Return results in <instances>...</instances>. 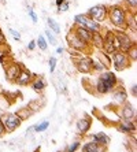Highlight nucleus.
<instances>
[{"label": "nucleus", "instance_id": "nucleus-20", "mask_svg": "<svg viewBox=\"0 0 137 152\" xmlns=\"http://www.w3.org/2000/svg\"><path fill=\"white\" fill-rule=\"evenodd\" d=\"M96 59H97L105 69H108L110 66H111V58L103 50H96Z\"/></svg>", "mask_w": 137, "mask_h": 152}, {"label": "nucleus", "instance_id": "nucleus-5", "mask_svg": "<svg viewBox=\"0 0 137 152\" xmlns=\"http://www.w3.org/2000/svg\"><path fill=\"white\" fill-rule=\"evenodd\" d=\"M110 58H111V63H113L114 69H115L116 71L125 70V69H127L130 64H132L130 59L127 58V53L122 52V51H116L113 55H110Z\"/></svg>", "mask_w": 137, "mask_h": 152}, {"label": "nucleus", "instance_id": "nucleus-34", "mask_svg": "<svg viewBox=\"0 0 137 152\" xmlns=\"http://www.w3.org/2000/svg\"><path fill=\"white\" fill-rule=\"evenodd\" d=\"M7 97H4L3 93H0V110H7L10 107V102H7Z\"/></svg>", "mask_w": 137, "mask_h": 152}, {"label": "nucleus", "instance_id": "nucleus-24", "mask_svg": "<svg viewBox=\"0 0 137 152\" xmlns=\"http://www.w3.org/2000/svg\"><path fill=\"white\" fill-rule=\"evenodd\" d=\"M47 25H48V29L52 30L55 34H59L60 33V26L53 18H47Z\"/></svg>", "mask_w": 137, "mask_h": 152}, {"label": "nucleus", "instance_id": "nucleus-6", "mask_svg": "<svg viewBox=\"0 0 137 152\" xmlns=\"http://www.w3.org/2000/svg\"><path fill=\"white\" fill-rule=\"evenodd\" d=\"M0 121L3 122V125L7 132L17 130L18 127L21 126L22 122H23V121L17 115V113H4L3 115H1V118H0Z\"/></svg>", "mask_w": 137, "mask_h": 152}, {"label": "nucleus", "instance_id": "nucleus-22", "mask_svg": "<svg viewBox=\"0 0 137 152\" xmlns=\"http://www.w3.org/2000/svg\"><path fill=\"white\" fill-rule=\"evenodd\" d=\"M85 28L89 29L92 33H95V32H103V30H104V29H103V26H102V23H99V22L93 21V19H91V18H89V21L86 22Z\"/></svg>", "mask_w": 137, "mask_h": 152}, {"label": "nucleus", "instance_id": "nucleus-39", "mask_svg": "<svg viewBox=\"0 0 137 152\" xmlns=\"http://www.w3.org/2000/svg\"><path fill=\"white\" fill-rule=\"evenodd\" d=\"M10 34L12 36V37L17 40V41H19V40H21V34H19L17 30H14V29H10Z\"/></svg>", "mask_w": 137, "mask_h": 152}, {"label": "nucleus", "instance_id": "nucleus-44", "mask_svg": "<svg viewBox=\"0 0 137 152\" xmlns=\"http://www.w3.org/2000/svg\"><path fill=\"white\" fill-rule=\"evenodd\" d=\"M63 1H66V0H56L55 3H56V6H60V4L63 3Z\"/></svg>", "mask_w": 137, "mask_h": 152}, {"label": "nucleus", "instance_id": "nucleus-33", "mask_svg": "<svg viewBox=\"0 0 137 152\" xmlns=\"http://www.w3.org/2000/svg\"><path fill=\"white\" fill-rule=\"evenodd\" d=\"M45 34H47V40H48V42H51L52 45H56V44H58V40H56V37H55V33H53L52 30L47 29V30H45Z\"/></svg>", "mask_w": 137, "mask_h": 152}, {"label": "nucleus", "instance_id": "nucleus-16", "mask_svg": "<svg viewBox=\"0 0 137 152\" xmlns=\"http://www.w3.org/2000/svg\"><path fill=\"white\" fill-rule=\"evenodd\" d=\"M91 126H92V119L88 115H85L84 118L78 119V122H77V129L80 130L81 134H85V133L91 129Z\"/></svg>", "mask_w": 137, "mask_h": 152}, {"label": "nucleus", "instance_id": "nucleus-17", "mask_svg": "<svg viewBox=\"0 0 137 152\" xmlns=\"http://www.w3.org/2000/svg\"><path fill=\"white\" fill-rule=\"evenodd\" d=\"M103 42H104V34L102 32H95L92 33V39H91V47H93L95 50H102L103 48Z\"/></svg>", "mask_w": 137, "mask_h": 152}, {"label": "nucleus", "instance_id": "nucleus-31", "mask_svg": "<svg viewBox=\"0 0 137 152\" xmlns=\"http://www.w3.org/2000/svg\"><path fill=\"white\" fill-rule=\"evenodd\" d=\"M48 126H49V122H48V121H42L41 124L36 125V126H33V127H34V132H36V133H41V132L47 130V129H48Z\"/></svg>", "mask_w": 137, "mask_h": 152}, {"label": "nucleus", "instance_id": "nucleus-36", "mask_svg": "<svg viewBox=\"0 0 137 152\" xmlns=\"http://www.w3.org/2000/svg\"><path fill=\"white\" fill-rule=\"evenodd\" d=\"M78 148H80V142L75 141V142H73V144H70L69 147H67V148H66V152H75Z\"/></svg>", "mask_w": 137, "mask_h": 152}, {"label": "nucleus", "instance_id": "nucleus-42", "mask_svg": "<svg viewBox=\"0 0 137 152\" xmlns=\"http://www.w3.org/2000/svg\"><path fill=\"white\" fill-rule=\"evenodd\" d=\"M130 92H132V95H133L134 97H136V96H137V85H136V84H134L133 86L130 88Z\"/></svg>", "mask_w": 137, "mask_h": 152}, {"label": "nucleus", "instance_id": "nucleus-35", "mask_svg": "<svg viewBox=\"0 0 137 152\" xmlns=\"http://www.w3.org/2000/svg\"><path fill=\"white\" fill-rule=\"evenodd\" d=\"M48 63H49V71H51V73H53V71H55V69H56V64H58V59H56V58H55V56L49 58Z\"/></svg>", "mask_w": 137, "mask_h": 152}, {"label": "nucleus", "instance_id": "nucleus-40", "mask_svg": "<svg viewBox=\"0 0 137 152\" xmlns=\"http://www.w3.org/2000/svg\"><path fill=\"white\" fill-rule=\"evenodd\" d=\"M6 133H7V130H6V127H4L3 122L0 121V137H1V136H4Z\"/></svg>", "mask_w": 137, "mask_h": 152}, {"label": "nucleus", "instance_id": "nucleus-11", "mask_svg": "<svg viewBox=\"0 0 137 152\" xmlns=\"http://www.w3.org/2000/svg\"><path fill=\"white\" fill-rule=\"evenodd\" d=\"M119 115L122 119H136V108L126 100L119 106Z\"/></svg>", "mask_w": 137, "mask_h": 152}, {"label": "nucleus", "instance_id": "nucleus-41", "mask_svg": "<svg viewBox=\"0 0 137 152\" xmlns=\"http://www.w3.org/2000/svg\"><path fill=\"white\" fill-rule=\"evenodd\" d=\"M34 48H36V41H34V40H32V41L29 42L28 50H29V51H33V50H34Z\"/></svg>", "mask_w": 137, "mask_h": 152}, {"label": "nucleus", "instance_id": "nucleus-26", "mask_svg": "<svg viewBox=\"0 0 137 152\" xmlns=\"http://www.w3.org/2000/svg\"><path fill=\"white\" fill-rule=\"evenodd\" d=\"M17 115L21 118L22 121H25V119H28L29 117H32V115H33V111L30 110L29 107H26V108H22V110L17 111Z\"/></svg>", "mask_w": 137, "mask_h": 152}, {"label": "nucleus", "instance_id": "nucleus-27", "mask_svg": "<svg viewBox=\"0 0 137 152\" xmlns=\"http://www.w3.org/2000/svg\"><path fill=\"white\" fill-rule=\"evenodd\" d=\"M127 58L130 59V62L133 63V62H136L137 60V45H136V42H134L133 45L129 48V51H127Z\"/></svg>", "mask_w": 137, "mask_h": 152}, {"label": "nucleus", "instance_id": "nucleus-19", "mask_svg": "<svg viewBox=\"0 0 137 152\" xmlns=\"http://www.w3.org/2000/svg\"><path fill=\"white\" fill-rule=\"evenodd\" d=\"M89 140L96 144L102 145V147H107L110 142V138L104 134V133H95V134H91L89 136Z\"/></svg>", "mask_w": 137, "mask_h": 152}, {"label": "nucleus", "instance_id": "nucleus-15", "mask_svg": "<svg viewBox=\"0 0 137 152\" xmlns=\"http://www.w3.org/2000/svg\"><path fill=\"white\" fill-rule=\"evenodd\" d=\"M113 99H114V103L115 104H118V106H121L122 103H125L127 100V95L126 92H125V89L121 88L119 84L115 86V89L113 91Z\"/></svg>", "mask_w": 137, "mask_h": 152}, {"label": "nucleus", "instance_id": "nucleus-18", "mask_svg": "<svg viewBox=\"0 0 137 152\" xmlns=\"http://www.w3.org/2000/svg\"><path fill=\"white\" fill-rule=\"evenodd\" d=\"M126 29H129L130 32L134 33V34L137 33V14L136 12H130V11H127Z\"/></svg>", "mask_w": 137, "mask_h": 152}, {"label": "nucleus", "instance_id": "nucleus-7", "mask_svg": "<svg viewBox=\"0 0 137 152\" xmlns=\"http://www.w3.org/2000/svg\"><path fill=\"white\" fill-rule=\"evenodd\" d=\"M4 64V73H6V78H7L10 82H15V80H17L18 74H19V71H21L22 69V64L17 63V62H14L12 59H6L3 62Z\"/></svg>", "mask_w": 137, "mask_h": 152}, {"label": "nucleus", "instance_id": "nucleus-23", "mask_svg": "<svg viewBox=\"0 0 137 152\" xmlns=\"http://www.w3.org/2000/svg\"><path fill=\"white\" fill-rule=\"evenodd\" d=\"M30 85H32V89L36 92H42L45 89V81L42 78H34Z\"/></svg>", "mask_w": 137, "mask_h": 152}, {"label": "nucleus", "instance_id": "nucleus-28", "mask_svg": "<svg viewBox=\"0 0 137 152\" xmlns=\"http://www.w3.org/2000/svg\"><path fill=\"white\" fill-rule=\"evenodd\" d=\"M92 70H93V71H97V73H102V71L107 70V69H105L97 59H93V58H92Z\"/></svg>", "mask_w": 137, "mask_h": 152}, {"label": "nucleus", "instance_id": "nucleus-30", "mask_svg": "<svg viewBox=\"0 0 137 152\" xmlns=\"http://www.w3.org/2000/svg\"><path fill=\"white\" fill-rule=\"evenodd\" d=\"M42 106H44V103H42V102H39V100H32V102L29 103L28 107L33 111V113H34V111H39Z\"/></svg>", "mask_w": 137, "mask_h": 152}, {"label": "nucleus", "instance_id": "nucleus-38", "mask_svg": "<svg viewBox=\"0 0 137 152\" xmlns=\"http://www.w3.org/2000/svg\"><path fill=\"white\" fill-rule=\"evenodd\" d=\"M29 17L32 18V21H33V23H37V21H39V18H37V15H36V12L33 10H29Z\"/></svg>", "mask_w": 137, "mask_h": 152}, {"label": "nucleus", "instance_id": "nucleus-14", "mask_svg": "<svg viewBox=\"0 0 137 152\" xmlns=\"http://www.w3.org/2000/svg\"><path fill=\"white\" fill-rule=\"evenodd\" d=\"M116 129L121 133H133L136 132V124L133 122V119H122L116 125Z\"/></svg>", "mask_w": 137, "mask_h": 152}, {"label": "nucleus", "instance_id": "nucleus-21", "mask_svg": "<svg viewBox=\"0 0 137 152\" xmlns=\"http://www.w3.org/2000/svg\"><path fill=\"white\" fill-rule=\"evenodd\" d=\"M103 148H104V147L96 144V142L88 141L86 144H84V147H82V151H84V152H103Z\"/></svg>", "mask_w": 137, "mask_h": 152}, {"label": "nucleus", "instance_id": "nucleus-10", "mask_svg": "<svg viewBox=\"0 0 137 152\" xmlns=\"http://www.w3.org/2000/svg\"><path fill=\"white\" fill-rule=\"evenodd\" d=\"M104 42H103V48L102 50L104 51L107 55H113L114 52H116V47H115V39H114V30H104Z\"/></svg>", "mask_w": 137, "mask_h": 152}, {"label": "nucleus", "instance_id": "nucleus-4", "mask_svg": "<svg viewBox=\"0 0 137 152\" xmlns=\"http://www.w3.org/2000/svg\"><path fill=\"white\" fill-rule=\"evenodd\" d=\"M114 39H115V47L118 51L122 52H127L129 48L133 45L136 41H133V39L127 34L125 30H114Z\"/></svg>", "mask_w": 137, "mask_h": 152}, {"label": "nucleus", "instance_id": "nucleus-2", "mask_svg": "<svg viewBox=\"0 0 137 152\" xmlns=\"http://www.w3.org/2000/svg\"><path fill=\"white\" fill-rule=\"evenodd\" d=\"M126 18L127 10L121 4H114L111 7H107V19L111 22L114 28L126 30Z\"/></svg>", "mask_w": 137, "mask_h": 152}, {"label": "nucleus", "instance_id": "nucleus-29", "mask_svg": "<svg viewBox=\"0 0 137 152\" xmlns=\"http://www.w3.org/2000/svg\"><path fill=\"white\" fill-rule=\"evenodd\" d=\"M36 45H39V48L41 51H45L47 48H48V41L45 40L44 36H39V37H37V44H36Z\"/></svg>", "mask_w": 137, "mask_h": 152}, {"label": "nucleus", "instance_id": "nucleus-3", "mask_svg": "<svg viewBox=\"0 0 137 152\" xmlns=\"http://www.w3.org/2000/svg\"><path fill=\"white\" fill-rule=\"evenodd\" d=\"M66 40H67V44H69V48H70V50L78 51V52L84 53V55L92 52L91 44L82 41V40H81L80 37H78V36L73 32V29H70V33L66 36Z\"/></svg>", "mask_w": 137, "mask_h": 152}, {"label": "nucleus", "instance_id": "nucleus-43", "mask_svg": "<svg viewBox=\"0 0 137 152\" xmlns=\"http://www.w3.org/2000/svg\"><path fill=\"white\" fill-rule=\"evenodd\" d=\"M63 52H64V50L62 48V47H58V48H56V53H59V55H60V53H63Z\"/></svg>", "mask_w": 137, "mask_h": 152}, {"label": "nucleus", "instance_id": "nucleus-32", "mask_svg": "<svg viewBox=\"0 0 137 152\" xmlns=\"http://www.w3.org/2000/svg\"><path fill=\"white\" fill-rule=\"evenodd\" d=\"M125 6L127 7V11H130V12H136L137 0H125Z\"/></svg>", "mask_w": 137, "mask_h": 152}, {"label": "nucleus", "instance_id": "nucleus-12", "mask_svg": "<svg viewBox=\"0 0 137 152\" xmlns=\"http://www.w3.org/2000/svg\"><path fill=\"white\" fill-rule=\"evenodd\" d=\"M34 80L33 78V74L30 73V71L28 70V69H21V71H19V74H18L17 80H15V84H18L19 86H28V85L32 84V81Z\"/></svg>", "mask_w": 137, "mask_h": 152}, {"label": "nucleus", "instance_id": "nucleus-25", "mask_svg": "<svg viewBox=\"0 0 137 152\" xmlns=\"http://www.w3.org/2000/svg\"><path fill=\"white\" fill-rule=\"evenodd\" d=\"M88 21H89V17L86 14H78V15H75V17H74V25L85 26Z\"/></svg>", "mask_w": 137, "mask_h": 152}, {"label": "nucleus", "instance_id": "nucleus-1", "mask_svg": "<svg viewBox=\"0 0 137 152\" xmlns=\"http://www.w3.org/2000/svg\"><path fill=\"white\" fill-rule=\"evenodd\" d=\"M118 84H119V81H118V78H116V75L113 71L110 70L102 71L99 74L97 80H96L95 95H105V93L113 92Z\"/></svg>", "mask_w": 137, "mask_h": 152}, {"label": "nucleus", "instance_id": "nucleus-13", "mask_svg": "<svg viewBox=\"0 0 137 152\" xmlns=\"http://www.w3.org/2000/svg\"><path fill=\"white\" fill-rule=\"evenodd\" d=\"M73 32L75 33V34L80 37L82 41L88 42V44H91V39H92V32L89 30V29H86L85 26H80V25H74L73 28Z\"/></svg>", "mask_w": 137, "mask_h": 152}, {"label": "nucleus", "instance_id": "nucleus-8", "mask_svg": "<svg viewBox=\"0 0 137 152\" xmlns=\"http://www.w3.org/2000/svg\"><path fill=\"white\" fill-rule=\"evenodd\" d=\"M88 15L91 19L93 21L99 22V23H102L107 19V6L104 4H97V6H93L88 10Z\"/></svg>", "mask_w": 137, "mask_h": 152}, {"label": "nucleus", "instance_id": "nucleus-9", "mask_svg": "<svg viewBox=\"0 0 137 152\" xmlns=\"http://www.w3.org/2000/svg\"><path fill=\"white\" fill-rule=\"evenodd\" d=\"M74 63H75V67L80 73H84V74H89V73H93L92 70V58L86 56V55H81L80 58L74 59Z\"/></svg>", "mask_w": 137, "mask_h": 152}, {"label": "nucleus", "instance_id": "nucleus-37", "mask_svg": "<svg viewBox=\"0 0 137 152\" xmlns=\"http://www.w3.org/2000/svg\"><path fill=\"white\" fill-rule=\"evenodd\" d=\"M69 7H70L69 1H63L60 6H58V12H64V11L69 10Z\"/></svg>", "mask_w": 137, "mask_h": 152}]
</instances>
